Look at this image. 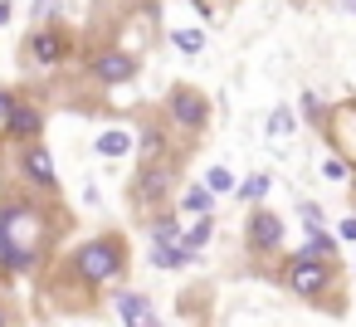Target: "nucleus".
<instances>
[{"label":"nucleus","mask_w":356,"mask_h":327,"mask_svg":"<svg viewBox=\"0 0 356 327\" xmlns=\"http://www.w3.org/2000/svg\"><path fill=\"white\" fill-rule=\"evenodd\" d=\"M59 225L44 200L35 196H6L0 200V283H15L35 273L54 244Z\"/></svg>","instance_id":"f257e3e1"},{"label":"nucleus","mask_w":356,"mask_h":327,"mask_svg":"<svg viewBox=\"0 0 356 327\" xmlns=\"http://www.w3.org/2000/svg\"><path fill=\"white\" fill-rule=\"evenodd\" d=\"M69 273L83 293L113 288L118 278H127V239L122 234H93L69 254Z\"/></svg>","instance_id":"f03ea898"},{"label":"nucleus","mask_w":356,"mask_h":327,"mask_svg":"<svg viewBox=\"0 0 356 327\" xmlns=\"http://www.w3.org/2000/svg\"><path fill=\"white\" fill-rule=\"evenodd\" d=\"M283 283H288V293H298V298H307V303L332 308L337 264H332V259H312V254H293V259L283 264Z\"/></svg>","instance_id":"7ed1b4c3"},{"label":"nucleus","mask_w":356,"mask_h":327,"mask_svg":"<svg viewBox=\"0 0 356 327\" xmlns=\"http://www.w3.org/2000/svg\"><path fill=\"white\" fill-rule=\"evenodd\" d=\"M176 191V157H161V161H142L137 166V176H132V205H137V215H156V210H166L171 196Z\"/></svg>","instance_id":"20e7f679"},{"label":"nucleus","mask_w":356,"mask_h":327,"mask_svg":"<svg viewBox=\"0 0 356 327\" xmlns=\"http://www.w3.org/2000/svg\"><path fill=\"white\" fill-rule=\"evenodd\" d=\"M161 122H166L171 132H181V137H191V142H195V137L210 127V103H205V93H200V88H191V83H176V88L166 93Z\"/></svg>","instance_id":"39448f33"},{"label":"nucleus","mask_w":356,"mask_h":327,"mask_svg":"<svg viewBox=\"0 0 356 327\" xmlns=\"http://www.w3.org/2000/svg\"><path fill=\"white\" fill-rule=\"evenodd\" d=\"M88 74H93V83H103V88H122V83H132V79L142 74V59H137L132 49H122V45H108V49H98V54L88 59Z\"/></svg>","instance_id":"423d86ee"},{"label":"nucleus","mask_w":356,"mask_h":327,"mask_svg":"<svg viewBox=\"0 0 356 327\" xmlns=\"http://www.w3.org/2000/svg\"><path fill=\"white\" fill-rule=\"evenodd\" d=\"M25 59H30V64H44V69L64 64V59H69V35H64L59 25H35L30 40H25Z\"/></svg>","instance_id":"0eeeda50"},{"label":"nucleus","mask_w":356,"mask_h":327,"mask_svg":"<svg viewBox=\"0 0 356 327\" xmlns=\"http://www.w3.org/2000/svg\"><path fill=\"white\" fill-rule=\"evenodd\" d=\"M20 176L44 196L59 191V171H54V157L44 152V142H20Z\"/></svg>","instance_id":"6e6552de"},{"label":"nucleus","mask_w":356,"mask_h":327,"mask_svg":"<svg viewBox=\"0 0 356 327\" xmlns=\"http://www.w3.org/2000/svg\"><path fill=\"white\" fill-rule=\"evenodd\" d=\"M249 249L254 254H278L283 249V220L273 215V210H264V205H249Z\"/></svg>","instance_id":"1a4fd4ad"},{"label":"nucleus","mask_w":356,"mask_h":327,"mask_svg":"<svg viewBox=\"0 0 356 327\" xmlns=\"http://www.w3.org/2000/svg\"><path fill=\"white\" fill-rule=\"evenodd\" d=\"M40 132H44V108L40 103H15V113H10V142H40Z\"/></svg>","instance_id":"9d476101"},{"label":"nucleus","mask_w":356,"mask_h":327,"mask_svg":"<svg viewBox=\"0 0 356 327\" xmlns=\"http://www.w3.org/2000/svg\"><path fill=\"white\" fill-rule=\"evenodd\" d=\"M113 308H118V317H122L127 327H137V322L156 317V308H152V293H132V288H118V293H113Z\"/></svg>","instance_id":"9b49d317"},{"label":"nucleus","mask_w":356,"mask_h":327,"mask_svg":"<svg viewBox=\"0 0 356 327\" xmlns=\"http://www.w3.org/2000/svg\"><path fill=\"white\" fill-rule=\"evenodd\" d=\"M137 152H142V161L176 157V152H171V137H166V122H147V127L137 132Z\"/></svg>","instance_id":"f8f14e48"},{"label":"nucleus","mask_w":356,"mask_h":327,"mask_svg":"<svg viewBox=\"0 0 356 327\" xmlns=\"http://www.w3.org/2000/svg\"><path fill=\"white\" fill-rule=\"evenodd\" d=\"M181 210H156V215H147V239L152 244H181Z\"/></svg>","instance_id":"ddd939ff"},{"label":"nucleus","mask_w":356,"mask_h":327,"mask_svg":"<svg viewBox=\"0 0 356 327\" xmlns=\"http://www.w3.org/2000/svg\"><path fill=\"white\" fill-rule=\"evenodd\" d=\"M176 210H181V215H215V191H210L205 181H195V186H186V191H181Z\"/></svg>","instance_id":"4468645a"},{"label":"nucleus","mask_w":356,"mask_h":327,"mask_svg":"<svg viewBox=\"0 0 356 327\" xmlns=\"http://www.w3.org/2000/svg\"><path fill=\"white\" fill-rule=\"evenodd\" d=\"M298 254H312V259H332L337 254V234H327L322 225H307V234H302V249Z\"/></svg>","instance_id":"2eb2a0df"},{"label":"nucleus","mask_w":356,"mask_h":327,"mask_svg":"<svg viewBox=\"0 0 356 327\" xmlns=\"http://www.w3.org/2000/svg\"><path fill=\"white\" fill-rule=\"evenodd\" d=\"M195 259V249H186V244H152V264L156 269H186Z\"/></svg>","instance_id":"dca6fc26"},{"label":"nucleus","mask_w":356,"mask_h":327,"mask_svg":"<svg viewBox=\"0 0 356 327\" xmlns=\"http://www.w3.org/2000/svg\"><path fill=\"white\" fill-rule=\"evenodd\" d=\"M93 147H98V157H127V152H132V132L113 127V132H103Z\"/></svg>","instance_id":"f3484780"},{"label":"nucleus","mask_w":356,"mask_h":327,"mask_svg":"<svg viewBox=\"0 0 356 327\" xmlns=\"http://www.w3.org/2000/svg\"><path fill=\"white\" fill-rule=\"evenodd\" d=\"M268 191H273V176H268V171H254V176H249V181H244V186L234 191V196H239L244 205H259V200H264Z\"/></svg>","instance_id":"a211bd4d"},{"label":"nucleus","mask_w":356,"mask_h":327,"mask_svg":"<svg viewBox=\"0 0 356 327\" xmlns=\"http://www.w3.org/2000/svg\"><path fill=\"white\" fill-rule=\"evenodd\" d=\"M210 234H215V215H195V225H191V230H186V234H181V244H186V249H195V254H200V249H205V244H210Z\"/></svg>","instance_id":"6ab92c4d"},{"label":"nucleus","mask_w":356,"mask_h":327,"mask_svg":"<svg viewBox=\"0 0 356 327\" xmlns=\"http://www.w3.org/2000/svg\"><path fill=\"white\" fill-rule=\"evenodd\" d=\"M298 108H302V118H307V122H312V127H317V132H322V127H327V103H322V98H317V93H312V88H307V93H302V98H298Z\"/></svg>","instance_id":"aec40b11"},{"label":"nucleus","mask_w":356,"mask_h":327,"mask_svg":"<svg viewBox=\"0 0 356 327\" xmlns=\"http://www.w3.org/2000/svg\"><path fill=\"white\" fill-rule=\"evenodd\" d=\"M171 45H176L181 54H191V59H195V54L205 49V30H171Z\"/></svg>","instance_id":"412c9836"},{"label":"nucleus","mask_w":356,"mask_h":327,"mask_svg":"<svg viewBox=\"0 0 356 327\" xmlns=\"http://www.w3.org/2000/svg\"><path fill=\"white\" fill-rule=\"evenodd\" d=\"M205 186H210L215 196H225V191H239V181H234V171H229V166H210V171H205Z\"/></svg>","instance_id":"4be33fe9"},{"label":"nucleus","mask_w":356,"mask_h":327,"mask_svg":"<svg viewBox=\"0 0 356 327\" xmlns=\"http://www.w3.org/2000/svg\"><path fill=\"white\" fill-rule=\"evenodd\" d=\"M293 127H298L293 108H273V118H268V137H288Z\"/></svg>","instance_id":"5701e85b"},{"label":"nucleus","mask_w":356,"mask_h":327,"mask_svg":"<svg viewBox=\"0 0 356 327\" xmlns=\"http://www.w3.org/2000/svg\"><path fill=\"white\" fill-rule=\"evenodd\" d=\"M59 10H64L59 0H35V6H30V20H35V25H54Z\"/></svg>","instance_id":"b1692460"},{"label":"nucleus","mask_w":356,"mask_h":327,"mask_svg":"<svg viewBox=\"0 0 356 327\" xmlns=\"http://www.w3.org/2000/svg\"><path fill=\"white\" fill-rule=\"evenodd\" d=\"M322 176H327V181H351V176H356V161L332 157V161H322Z\"/></svg>","instance_id":"393cba45"},{"label":"nucleus","mask_w":356,"mask_h":327,"mask_svg":"<svg viewBox=\"0 0 356 327\" xmlns=\"http://www.w3.org/2000/svg\"><path fill=\"white\" fill-rule=\"evenodd\" d=\"M15 103H20V98H15V88H0V137L10 132V113H15Z\"/></svg>","instance_id":"a878e982"},{"label":"nucleus","mask_w":356,"mask_h":327,"mask_svg":"<svg viewBox=\"0 0 356 327\" xmlns=\"http://www.w3.org/2000/svg\"><path fill=\"white\" fill-rule=\"evenodd\" d=\"M298 215H302V225H322V205L317 200H298Z\"/></svg>","instance_id":"bb28decb"},{"label":"nucleus","mask_w":356,"mask_h":327,"mask_svg":"<svg viewBox=\"0 0 356 327\" xmlns=\"http://www.w3.org/2000/svg\"><path fill=\"white\" fill-rule=\"evenodd\" d=\"M337 239H346V244H356V215H346V220L337 225Z\"/></svg>","instance_id":"cd10ccee"},{"label":"nucleus","mask_w":356,"mask_h":327,"mask_svg":"<svg viewBox=\"0 0 356 327\" xmlns=\"http://www.w3.org/2000/svg\"><path fill=\"white\" fill-rule=\"evenodd\" d=\"M337 10H346V15H356V0H332Z\"/></svg>","instance_id":"c85d7f7f"},{"label":"nucleus","mask_w":356,"mask_h":327,"mask_svg":"<svg viewBox=\"0 0 356 327\" xmlns=\"http://www.w3.org/2000/svg\"><path fill=\"white\" fill-rule=\"evenodd\" d=\"M0 25H10V0H0Z\"/></svg>","instance_id":"c756f323"},{"label":"nucleus","mask_w":356,"mask_h":327,"mask_svg":"<svg viewBox=\"0 0 356 327\" xmlns=\"http://www.w3.org/2000/svg\"><path fill=\"white\" fill-rule=\"evenodd\" d=\"M137 327H161V322H156V317H147V322H137Z\"/></svg>","instance_id":"7c9ffc66"},{"label":"nucleus","mask_w":356,"mask_h":327,"mask_svg":"<svg viewBox=\"0 0 356 327\" xmlns=\"http://www.w3.org/2000/svg\"><path fill=\"white\" fill-rule=\"evenodd\" d=\"M0 322H10V317H6V308H0Z\"/></svg>","instance_id":"2f4dec72"},{"label":"nucleus","mask_w":356,"mask_h":327,"mask_svg":"<svg viewBox=\"0 0 356 327\" xmlns=\"http://www.w3.org/2000/svg\"><path fill=\"white\" fill-rule=\"evenodd\" d=\"M0 327H10V322H0Z\"/></svg>","instance_id":"473e14b6"}]
</instances>
